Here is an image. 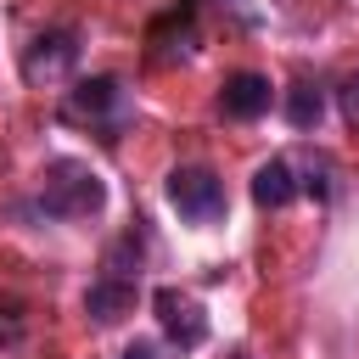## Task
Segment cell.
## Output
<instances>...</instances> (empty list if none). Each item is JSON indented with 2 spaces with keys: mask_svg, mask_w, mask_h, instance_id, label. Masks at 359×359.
<instances>
[{
  "mask_svg": "<svg viewBox=\"0 0 359 359\" xmlns=\"http://www.w3.org/2000/svg\"><path fill=\"white\" fill-rule=\"evenodd\" d=\"M107 208V180L79 163V157H56L39 174V213L45 219H95Z\"/></svg>",
  "mask_w": 359,
  "mask_h": 359,
  "instance_id": "6da1fadb",
  "label": "cell"
},
{
  "mask_svg": "<svg viewBox=\"0 0 359 359\" xmlns=\"http://www.w3.org/2000/svg\"><path fill=\"white\" fill-rule=\"evenodd\" d=\"M79 28H45L28 50H22V79L28 84H56L79 67Z\"/></svg>",
  "mask_w": 359,
  "mask_h": 359,
  "instance_id": "277c9868",
  "label": "cell"
},
{
  "mask_svg": "<svg viewBox=\"0 0 359 359\" xmlns=\"http://www.w3.org/2000/svg\"><path fill=\"white\" fill-rule=\"evenodd\" d=\"M337 107H342V118L359 129V73H348V79L337 84Z\"/></svg>",
  "mask_w": 359,
  "mask_h": 359,
  "instance_id": "4fadbf2b",
  "label": "cell"
},
{
  "mask_svg": "<svg viewBox=\"0 0 359 359\" xmlns=\"http://www.w3.org/2000/svg\"><path fill=\"white\" fill-rule=\"evenodd\" d=\"M230 359H252V353H230Z\"/></svg>",
  "mask_w": 359,
  "mask_h": 359,
  "instance_id": "9a60e30c",
  "label": "cell"
},
{
  "mask_svg": "<svg viewBox=\"0 0 359 359\" xmlns=\"http://www.w3.org/2000/svg\"><path fill=\"white\" fill-rule=\"evenodd\" d=\"M56 118L73 123V129H95L101 140H118V129L129 123V90H123V79H112V73L79 79V84L62 95Z\"/></svg>",
  "mask_w": 359,
  "mask_h": 359,
  "instance_id": "7a4b0ae2",
  "label": "cell"
},
{
  "mask_svg": "<svg viewBox=\"0 0 359 359\" xmlns=\"http://www.w3.org/2000/svg\"><path fill=\"white\" fill-rule=\"evenodd\" d=\"M135 280H112V275H101V280H90V292H84V314L95 320V325H118L129 309H135Z\"/></svg>",
  "mask_w": 359,
  "mask_h": 359,
  "instance_id": "52a82bcc",
  "label": "cell"
},
{
  "mask_svg": "<svg viewBox=\"0 0 359 359\" xmlns=\"http://www.w3.org/2000/svg\"><path fill=\"white\" fill-rule=\"evenodd\" d=\"M331 174H337V163H331V157H314V163H309V180H303V191H314V196L325 202V196L337 191V185H331Z\"/></svg>",
  "mask_w": 359,
  "mask_h": 359,
  "instance_id": "7c38bea8",
  "label": "cell"
},
{
  "mask_svg": "<svg viewBox=\"0 0 359 359\" xmlns=\"http://www.w3.org/2000/svg\"><path fill=\"white\" fill-rule=\"evenodd\" d=\"M151 309H157V325H163V337H168L174 348H202V342H208V309H202L191 292L157 286V292H151Z\"/></svg>",
  "mask_w": 359,
  "mask_h": 359,
  "instance_id": "5b68a950",
  "label": "cell"
},
{
  "mask_svg": "<svg viewBox=\"0 0 359 359\" xmlns=\"http://www.w3.org/2000/svg\"><path fill=\"white\" fill-rule=\"evenodd\" d=\"M118 359H157V342H151V337H135V342H123Z\"/></svg>",
  "mask_w": 359,
  "mask_h": 359,
  "instance_id": "5bb4252c",
  "label": "cell"
},
{
  "mask_svg": "<svg viewBox=\"0 0 359 359\" xmlns=\"http://www.w3.org/2000/svg\"><path fill=\"white\" fill-rule=\"evenodd\" d=\"M163 191H168V208H174L185 224H219V219H224V180H219L208 163H180V168H168Z\"/></svg>",
  "mask_w": 359,
  "mask_h": 359,
  "instance_id": "3957f363",
  "label": "cell"
},
{
  "mask_svg": "<svg viewBox=\"0 0 359 359\" xmlns=\"http://www.w3.org/2000/svg\"><path fill=\"white\" fill-rule=\"evenodd\" d=\"M320 118H325V95H320V84H309V79H297V84L286 90V123L309 135V129H314Z\"/></svg>",
  "mask_w": 359,
  "mask_h": 359,
  "instance_id": "30bf717a",
  "label": "cell"
},
{
  "mask_svg": "<svg viewBox=\"0 0 359 359\" xmlns=\"http://www.w3.org/2000/svg\"><path fill=\"white\" fill-rule=\"evenodd\" d=\"M297 191H303V185H297V168H292L286 157L258 163V174H252V202H258V208H286Z\"/></svg>",
  "mask_w": 359,
  "mask_h": 359,
  "instance_id": "ba28073f",
  "label": "cell"
},
{
  "mask_svg": "<svg viewBox=\"0 0 359 359\" xmlns=\"http://www.w3.org/2000/svg\"><path fill=\"white\" fill-rule=\"evenodd\" d=\"M22 337H28V297L0 292V348H17Z\"/></svg>",
  "mask_w": 359,
  "mask_h": 359,
  "instance_id": "8fae6325",
  "label": "cell"
},
{
  "mask_svg": "<svg viewBox=\"0 0 359 359\" xmlns=\"http://www.w3.org/2000/svg\"><path fill=\"white\" fill-rule=\"evenodd\" d=\"M140 252H146V236H140V230H123V236L107 247L101 275H112V280H135V286H140Z\"/></svg>",
  "mask_w": 359,
  "mask_h": 359,
  "instance_id": "9c48e42d",
  "label": "cell"
},
{
  "mask_svg": "<svg viewBox=\"0 0 359 359\" xmlns=\"http://www.w3.org/2000/svg\"><path fill=\"white\" fill-rule=\"evenodd\" d=\"M269 101H275V90H269V79H264V73H230V79L219 84V112H224V118H236V123L264 118V112H269Z\"/></svg>",
  "mask_w": 359,
  "mask_h": 359,
  "instance_id": "8992f818",
  "label": "cell"
}]
</instances>
